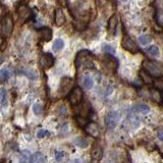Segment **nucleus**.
<instances>
[{"mask_svg": "<svg viewBox=\"0 0 163 163\" xmlns=\"http://www.w3.org/2000/svg\"><path fill=\"white\" fill-rule=\"evenodd\" d=\"M63 46H64V42H63V40L62 39H57L55 42H54V44H53V50L54 51H60L61 49L63 48Z\"/></svg>", "mask_w": 163, "mask_h": 163, "instance_id": "a878e982", "label": "nucleus"}, {"mask_svg": "<svg viewBox=\"0 0 163 163\" xmlns=\"http://www.w3.org/2000/svg\"><path fill=\"white\" fill-rule=\"evenodd\" d=\"M38 34H39V37L41 38V40L45 41V42H49V41H51L52 36H53L52 30L50 28H47V27L39 29Z\"/></svg>", "mask_w": 163, "mask_h": 163, "instance_id": "9d476101", "label": "nucleus"}, {"mask_svg": "<svg viewBox=\"0 0 163 163\" xmlns=\"http://www.w3.org/2000/svg\"><path fill=\"white\" fill-rule=\"evenodd\" d=\"M44 155L41 152H36L31 159V163H44Z\"/></svg>", "mask_w": 163, "mask_h": 163, "instance_id": "4be33fe9", "label": "nucleus"}, {"mask_svg": "<svg viewBox=\"0 0 163 163\" xmlns=\"http://www.w3.org/2000/svg\"><path fill=\"white\" fill-rule=\"evenodd\" d=\"M121 46L124 49H125L126 51L133 53V54H137V53L140 51V49H139V46L137 45V43L134 42L133 39H130V37L128 36L126 34H124V37H122Z\"/></svg>", "mask_w": 163, "mask_h": 163, "instance_id": "20e7f679", "label": "nucleus"}, {"mask_svg": "<svg viewBox=\"0 0 163 163\" xmlns=\"http://www.w3.org/2000/svg\"><path fill=\"white\" fill-rule=\"evenodd\" d=\"M32 11L27 4H20L18 7V16L20 23H26L27 20L31 18Z\"/></svg>", "mask_w": 163, "mask_h": 163, "instance_id": "6e6552de", "label": "nucleus"}, {"mask_svg": "<svg viewBox=\"0 0 163 163\" xmlns=\"http://www.w3.org/2000/svg\"><path fill=\"white\" fill-rule=\"evenodd\" d=\"M72 86H73V80L71 77L63 76L60 81L59 90H58L59 94L61 96H64L65 94H67L72 89Z\"/></svg>", "mask_w": 163, "mask_h": 163, "instance_id": "0eeeda50", "label": "nucleus"}, {"mask_svg": "<svg viewBox=\"0 0 163 163\" xmlns=\"http://www.w3.org/2000/svg\"><path fill=\"white\" fill-rule=\"evenodd\" d=\"M31 159H32V154L30 151L28 150L22 151L19 156V163H31Z\"/></svg>", "mask_w": 163, "mask_h": 163, "instance_id": "a211bd4d", "label": "nucleus"}, {"mask_svg": "<svg viewBox=\"0 0 163 163\" xmlns=\"http://www.w3.org/2000/svg\"><path fill=\"white\" fill-rule=\"evenodd\" d=\"M103 157V149L99 144L94 145L93 150H92V159L93 160L99 161Z\"/></svg>", "mask_w": 163, "mask_h": 163, "instance_id": "2eb2a0df", "label": "nucleus"}, {"mask_svg": "<svg viewBox=\"0 0 163 163\" xmlns=\"http://www.w3.org/2000/svg\"><path fill=\"white\" fill-rule=\"evenodd\" d=\"M83 97H84L83 90L80 87H76L71 89V91L68 94V100L71 102V104L73 106L79 105L83 101Z\"/></svg>", "mask_w": 163, "mask_h": 163, "instance_id": "39448f33", "label": "nucleus"}, {"mask_svg": "<svg viewBox=\"0 0 163 163\" xmlns=\"http://www.w3.org/2000/svg\"><path fill=\"white\" fill-rule=\"evenodd\" d=\"M36 136H37V138H38V139H44V138H46V137H49V136H50V133H49L47 129H40L37 130Z\"/></svg>", "mask_w": 163, "mask_h": 163, "instance_id": "bb28decb", "label": "nucleus"}, {"mask_svg": "<svg viewBox=\"0 0 163 163\" xmlns=\"http://www.w3.org/2000/svg\"><path fill=\"white\" fill-rule=\"evenodd\" d=\"M76 67L79 68H88V69H93L95 68L94 65V55L92 52L89 50H82L76 54Z\"/></svg>", "mask_w": 163, "mask_h": 163, "instance_id": "f257e3e1", "label": "nucleus"}, {"mask_svg": "<svg viewBox=\"0 0 163 163\" xmlns=\"http://www.w3.org/2000/svg\"><path fill=\"white\" fill-rule=\"evenodd\" d=\"M13 29V22L9 14H5L0 18V37L6 39L8 38Z\"/></svg>", "mask_w": 163, "mask_h": 163, "instance_id": "7ed1b4c3", "label": "nucleus"}, {"mask_svg": "<svg viewBox=\"0 0 163 163\" xmlns=\"http://www.w3.org/2000/svg\"><path fill=\"white\" fill-rule=\"evenodd\" d=\"M103 50L106 52V54H110V55L115 54V49H114L112 46H110V45H104Z\"/></svg>", "mask_w": 163, "mask_h": 163, "instance_id": "7c9ffc66", "label": "nucleus"}, {"mask_svg": "<svg viewBox=\"0 0 163 163\" xmlns=\"http://www.w3.org/2000/svg\"><path fill=\"white\" fill-rule=\"evenodd\" d=\"M54 22H55V24L57 27H61L63 26L66 22V18H65V15L63 13V11L61 8H57L55 9V15H54Z\"/></svg>", "mask_w": 163, "mask_h": 163, "instance_id": "9b49d317", "label": "nucleus"}, {"mask_svg": "<svg viewBox=\"0 0 163 163\" xmlns=\"http://www.w3.org/2000/svg\"><path fill=\"white\" fill-rule=\"evenodd\" d=\"M146 53L151 57H154V58H157V57L160 56V50L156 45H152L148 48H146Z\"/></svg>", "mask_w": 163, "mask_h": 163, "instance_id": "f3484780", "label": "nucleus"}, {"mask_svg": "<svg viewBox=\"0 0 163 163\" xmlns=\"http://www.w3.org/2000/svg\"><path fill=\"white\" fill-rule=\"evenodd\" d=\"M9 77V72L5 68L0 69V82H5Z\"/></svg>", "mask_w": 163, "mask_h": 163, "instance_id": "c85d7f7f", "label": "nucleus"}, {"mask_svg": "<svg viewBox=\"0 0 163 163\" xmlns=\"http://www.w3.org/2000/svg\"><path fill=\"white\" fill-rule=\"evenodd\" d=\"M124 163H132V158L129 157V154L126 155V158H125V160L124 161Z\"/></svg>", "mask_w": 163, "mask_h": 163, "instance_id": "f704fd0d", "label": "nucleus"}, {"mask_svg": "<svg viewBox=\"0 0 163 163\" xmlns=\"http://www.w3.org/2000/svg\"><path fill=\"white\" fill-rule=\"evenodd\" d=\"M143 68H144L151 76L161 77L163 75V66L158 61L145 60L144 62H143Z\"/></svg>", "mask_w": 163, "mask_h": 163, "instance_id": "f03ea898", "label": "nucleus"}, {"mask_svg": "<svg viewBox=\"0 0 163 163\" xmlns=\"http://www.w3.org/2000/svg\"><path fill=\"white\" fill-rule=\"evenodd\" d=\"M84 129L90 136H92L94 138H97L99 136V129H98L97 124H94V122H88V124L84 126Z\"/></svg>", "mask_w": 163, "mask_h": 163, "instance_id": "4468645a", "label": "nucleus"}, {"mask_svg": "<svg viewBox=\"0 0 163 163\" xmlns=\"http://www.w3.org/2000/svg\"><path fill=\"white\" fill-rule=\"evenodd\" d=\"M158 136H159V140L162 141V140H163V136H162V129H159V132H158Z\"/></svg>", "mask_w": 163, "mask_h": 163, "instance_id": "c9c22d12", "label": "nucleus"}, {"mask_svg": "<svg viewBox=\"0 0 163 163\" xmlns=\"http://www.w3.org/2000/svg\"><path fill=\"white\" fill-rule=\"evenodd\" d=\"M150 94H151V97L153 98V100H154V101L158 102L159 104H160L161 102H162V96H161V92H160V90H158L157 88H155V89H151V90H150Z\"/></svg>", "mask_w": 163, "mask_h": 163, "instance_id": "6ab92c4d", "label": "nucleus"}, {"mask_svg": "<svg viewBox=\"0 0 163 163\" xmlns=\"http://www.w3.org/2000/svg\"><path fill=\"white\" fill-rule=\"evenodd\" d=\"M139 76H140V79L142 80V82L146 85H152L154 84V81L152 79V76H151L148 72H147L145 69H141L140 71H139Z\"/></svg>", "mask_w": 163, "mask_h": 163, "instance_id": "dca6fc26", "label": "nucleus"}, {"mask_svg": "<svg viewBox=\"0 0 163 163\" xmlns=\"http://www.w3.org/2000/svg\"><path fill=\"white\" fill-rule=\"evenodd\" d=\"M64 157V152L62 151H55V159L57 162H60Z\"/></svg>", "mask_w": 163, "mask_h": 163, "instance_id": "2f4dec72", "label": "nucleus"}, {"mask_svg": "<svg viewBox=\"0 0 163 163\" xmlns=\"http://www.w3.org/2000/svg\"><path fill=\"white\" fill-rule=\"evenodd\" d=\"M73 143H75V145H76L79 148L81 149H86L87 147L89 146V143L88 141L86 140L84 138H76L75 140H73Z\"/></svg>", "mask_w": 163, "mask_h": 163, "instance_id": "aec40b11", "label": "nucleus"}, {"mask_svg": "<svg viewBox=\"0 0 163 163\" xmlns=\"http://www.w3.org/2000/svg\"><path fill=\"white\" fill-rule=\"evenodd\" d=\"M152 41H153V38L151 35L145 34V35H141L140 37H139V43L143 45V46H146V45L150 44Z\"/></svg>", "mask_w": 163, "mask_h": 163, "instance_id": "412c9836", "label": "nucleus"}, {"mask_svg": "<svg viewBox=\"0 0 163 163\" xmlns=\"http://www.w3.org/2000/svg\"><path fill=\"white\" fill-rule=\"evenodd\" d=\"M76 122L79 124L80 126H82V128H84V126L88 124V121L86 120L84 117H81V116H76Z\"/></svg>", "mask_w": 163, "mask_h": 163, "instance_id": "473e14b6", "label": "nucleus"}, {"mask_svg": "<svg viewBox=\"0 0 163 163\" xmlns=\"http://www.w3.org/2000/svg\"><path fill=\"white\" fill-rule=\"evenodd\" d=\"M7 104V92L4 88H0V105L6 106Z\"/></svg>", "mask_w": 163, "mask_h": 163, "instance_id": "5701e85b", "label": "nucleus"}, {"mask_svg": "<svg viewBox=\"0 0 163 163\" xmlns=\"http://www.w3.org/2000/svg\"><path fill=\"white\" fill-rule=\"evenodd\" d=\"M117 24H118V20H117V16L116 15H112L111 18L108 19V23H107V31H108V34L109 35H115Z\"/></svg>", "mask_w": 163, "mask_h": 163, "instance_id": "ddd939ff", "label": "nucleus"}, {"mask_svg": "<svg viewBox=\"0 0 163 163\" xmlns=\"http://www.w3.org/2000/svg\"><path fill=\"white\" fill-rule=\"evenodd\" d=\"M136 110L140 113L147 114L150 112V107L147 104H139L136 106Z\"/></svg>", "mask_w": 163, "mask_h": 163, "instance_id": "393cba45", "label": "nucleus"}, {"mask_svg": "<svg viewBox=\"0 0 163 163\" xmlns=\"http://www.w3.org/2000/svg\"><path fill=\"white\" fill-rule=\"evenodd\" d=\"M105 63H106V66L110 68V71L112 72H115L117 66H118V63H117V60L114 58L113 55H110V54H106L105 56Z\"/></svg>", "mask_w": 163, "mask_h": 163, "instance_id": "f8f14e48", "label": "nucleus"}, {"mask_svg": "<svg viewBox=\"0 0 163 163\" xmlns=\"http://www.w3.org/2000/svg\"><path fill=\"white\" fill-rule=\"evenodd\" d=\"M72 26L75 27L76 30L77 31H84L86 28H87V24H84L83 22H79V20H75V22H72Z\"/></svg>", "mask_w": 163, "mask_h": 163, "instance_id": "cd10ccee", "label": "nucleus"}, {"mask_svg": "<svg viewBox=\"0 0 163 163\" xmlns=\"http://www.w3.org/2000/svg\"><path fill=\"white\" fill-rule=\"evenodd\" d=\"M120 119V114L118 111H111L105 116V125L108 129H114Z\"/></svg>", "mask_w": 163, "mask_h": 163, "instance_id": "423d86ee", "label": "nucleus"}, {"mask_svg": "<svg viewBox=\"0 0 163 163\" xmlns=\"http://www.w3.org/2000/svg\"><path fill=\"white\" fill-rule=\"evenodd\" d=\"M60 6H66V0H56Z\"/></svg>", "mask_w": 163, "mask_h": 163, "instance_id": "72a5a7b5", "label": "nucleus"}, {"mask_svg": "<svg viewBox=\"0 0 163 163\" xmlns=\"http://www.w3.org/2000/svg\"><path fill=\"white\" fill-rule=\"evenodd\" d=\"M83 84H84V87L86 89H92L94 87V81H93V79L90 76H86L84 77Z\"/></svg>", "mask_w": 163, "mask_h": 163, "instance_id": "b1692460", "label": "nucleus"}, {"mask_svg": "<svg viewBox=\"0 0 163 163\" xmlns=\"http://www.w3.org/2000/svg\"><path fill=\"white\" fill-rule=\"evenodd\" d=\"M54 64V57L51 53H43L40 57V66L43 69H48Z\"/></svg>", "mask_w": 163, "mask_h": 163, "instance_id": "1a4fd4ad", "label": "nucleus"}, {"mask_svg": "<svg viewBox=\"0 0 163 163\" xmlns=\"http://www.w3.org/2000/svg\"><path fill=\"white\" fill-rule=\"evenodd\" d=\"M33 111L36 114V115H40L43 111V107L40 103H35L33 105Z\"/></svg>", "mask_w": 163, "mask_h": 163, "instance_id": "c756f323", "label": "nucleus"}]
</instances>
